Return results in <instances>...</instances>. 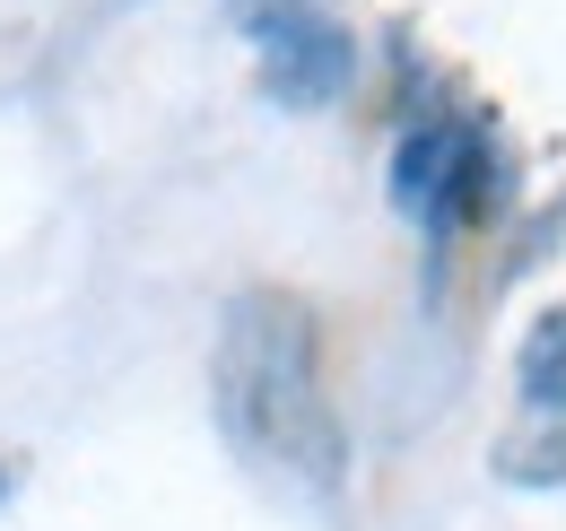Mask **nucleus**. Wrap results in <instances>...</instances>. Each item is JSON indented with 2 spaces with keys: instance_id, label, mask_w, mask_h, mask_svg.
Masks as SVG:
<instances>
[{
  "instance_id": "obj_1",
  "label": "nucleus",
  "mask_w": 566,
  "mask_h": 531,
  "mask_svg": "<svg viewBox=\"0 0 566 531\" xmlns=\"http://www.w3.org/2000/svg\"><path fill=\"white\" fill-rule=\"evenodd\" d=\"M210 400L218 427L244 462L280 470L296 488L332 497L349 445H340V409L323 393V323L305 296L287 288H244L218 314V348H210Z\"/></svg>"
},
{
  "instance_id": "obj_2",
  "label": "nucleus",
  "mask_w": 566,
  "mask_h": 531,
  "mask_svg": "<svg viewBox=\"0 0 566 531\" xmlns=\"http://www.w3.org/2000/svg\"><path fill=\"white\" fill-rule=\"evenodd\" d=\"M235 27L253 35L262 79H271L280 105H332V96H349L357 44L332 9H314V0H235Z\"/></svg>"
},
{
  "instance_id": "obj_3",
  "label": "nucleus",
  "mask_w": 566,
  "mask_h": 531,
  "mask_svg": "<svg viewBox=\"0 0 566 531\" xmlns=\"http://www.w3.org/2000/svg\"><path fill=\"white\" fill-rule=\"evenodd\" d=\"M480 148L462 139V123H410L401 148H392V200L410 209V218H436L453 184H462V166H471Z\"/></svg>"
},
{
  "instance_id": "obj_4",
  "label": "nucleus",
  "mask_w": 566,
  "mask_h": 531,
  "mask_svg": "<svg viewBox=\"0 0 566 531\" xmlns=\"http://www.w3.org/2000/svg\"><path fill=\"white\" fill-rule=\"evenodd\" d=\"M514 375H523V400H532V409H558V418H566V305L532 314Z\"/></svg>"
},
{
  "instance_id": "obj_5",
  "label": "nucleus",
  "mask_w": 566,
  "mask_h": 531,
  "mask_svg": "<svg viewBox=\"0 0 566 531\" xmlns=\"http://www.w3.org/2000/svg\"><path fill=\"white\" fill-rule=\"evenodd\" d=\"M496 470L505 479H566V418H549V427H532V436H505L496 445Z\"/></svg>"
},
{
  "instance_id": "obj_6",
  "label": "nucleus",
  "mask_w": 566,
  "mask_h": 531,
  "mask_svg": "<svg viewBox=\"0 0 566 531\" xmlns=\"http://www.w3.org/2000/svg\"><path fill=\"white\" fill-rule=\"evenodd\" d=\"M0 497H9V470H0Z\"/></svg>"
}]
</instances>
